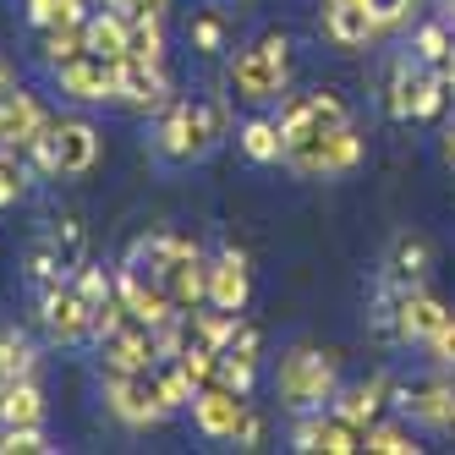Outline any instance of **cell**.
Here are the masks:
<instances>
[{
  "label": "cell",
  "instance_id": "41",
  "mask_svg": "<svg viewBox=\"0 0 455 455\" xmlns=\"http://www.w3.org/2000/svg\"><path fill=\"white\" fill-rule=\"evenodd\" d=\"M72 285L83 291V297L93 302V307H105L110 297H116V269H100V264H93V258H88V264L72 275Z\"/></svg>",
  "mask_w": 455,
  "mask_h": 455
},
{
  "label": "cell",
  "instance_id": "13",
  "mask_svg": "<svg viewBox=\"0 0 455 455\" xmlns=\"http://www.w3.org/2000/svg\"><path fill=\"white\" fill-rule=\"evenodd\" d=\"M105 356V373H154L159 368V346H154V330L148 323H138L132 313H126L110 335L93 340Z\"/></svg>",
  "mask_w": 455,
  "mask_h": 455
},
{
  "label": "cell",
  "instance_id": "19",
  "mask_svg": "<svg viewBox=\"0 0 455 455\" xmlns=\"http://www.w3.org/2000/svg\"><path fill=\"white\" fill-rule=\"evenodd\" d=\"M323 39L335 50H346V55H356L384 34H379V22L368 12V0H330V6H323Z\"/></svg>",
  "mask_w": 455,
  "mask_h": 455
},
{
  "label": "cell",
  "instance_id": "39",
  "mask_svg": "<svg viewBox=\"0 0 455 455\" xmlns=\"http://www.w3.org/2000/svg\"><path fill=\"white\" fill-rule=\"evenodd\" d=\"M28 198V159L12 154V148H0V209H12Z\"/></svg>",
  "mask_w": 455,
  "mask_h": 455
},
{
  "label": "cell",
  "instance_id": "51",
  "mask_svg": "<svg viewBox=\"0 0 455 455\" xmlns=\"http://www.w3.org/2000/svg\"><path fill=\"white\" fill-rule=\"evenodd\" d=\"M439 6H455V0H439Z\"/></svg>",
  "mask_w": 455,
  "mask_h": 455
},
{
  "label": "cell",
  "instance_id": "2",
  "mask_svg": "<svg viewBox=\"0 0 455 455\" xmlns=\"http://www.w3.org/2000/svg\"><path fill=\"white\" fill-rule=\"evenodd\" d=\"M280 406L285 411H323L340 389V351H323V346H291L280 356Z\"/></svg>",
  "mask_w": 455,
  "mask_h": 455
},
{
  "label": "cell",
  "instance_id": "32",
  "mask_svg": "<svg viewBox=\"0 0 455 455\" xmlns=\"http://www.w3.org/2000/svg\"><path fill=\"white\" fill-rule=\"evenodd\" d=\"M363 450L368 455H417L422 450V439L411 434V422H368L363 428Z\"/></svg>",
  "mask_w": 455,
  "mask_h": 455
},
{
  "label": "cell",
  "instance_id": "30",
  "mask_svg": "<svg viewBox=\"0 0 455 455\" xmlns=\"http://www.w3.org/2000/svg\"><path fill=\"white\" fill-rule=\"evenodd\" d=\"M39 373V346L22 330H0V384L6 379H34Z\"/></svg>",
  "mask_w": 455,
  "mask_h": 455
},
{
  "label": "cell",
  "instance_id": "21",
  "mask_svg": "<svg viewBox=\"0 0 455 455\" xmlns=\"http://www.w3.org/2000/svg\"><path fill=\"white\" fill-rule=\"evenodd\" d=\"M258 356H264V330L242 318L236 340L220 351V384H231V389H242V395H252V384H258Z\"/></svg>",
  "mask_w": 455,
  "mask_h": 455
},
{
  "label": "cell",
  "instance_id": "47",
  "mask_svg": "<svg viewBox=\"0 0 455 455\" xmlns=\"http://www.w3.org/2000/svg\"><path fill=\"white\" fill-rule=\"evenodd\" d=\"M12 88H17V72L6 67V60H0V100H6V93H12Z\"/></svg>",
  "mask_w": 455,
  "mask_h": 455
},
{
  "label": "cell",
  "instance_id": "38",
  "mask_svg": "<svg viewBox=\"0 0 455 455\" xmlns=\"http://www.w3.org/2000/svg\"><path fill=\"white\" fill-rule=\"evenodd\" d=\"M39 55L50 60V67L83 55V22H77V28H39Z\"/></svg>",
  "mask_w": 455,
  "mask_h": 455
},
{
  "label": "cell",
  "instance_id": "28",
  "mask_svg": "<svg viewBox=\"0 0 455 455\" xmlns=\"http://www.w3.org/2000/svg\"><path fill=\"white\" fill-rule=\"evenodd\" d=\"M187 39H192V50L209 55V60L231 50V17H225V6H204V12H192Z\"/></svg>",
  "mask_w": 455,
  "mask_h": 455
},
{
  "label": "cell",
  "instance_id": "10",
  "mask_svg": "<svg viewBox=\"0 0 455 455\" xmlns=\"http://www.w3.org/2000/svg\"><path fill=\"white\" fill-rule=\"evenodd\" d=\"M171 100H176V93H171V72L159 67V60H132V55L116 60V105L121 110L159 116Z\"/></svg>",
  "mask_w": 455,
  "mask_h": 455
},
{
  "label": "cell",
  "instance_id": "18",
  "mask_svg": "<svg viewBox=\"0 0 455 455\" xmlns=\"http://www.w3.org/2000/svg\"><path fill=\"white\" fill-rule=\"evenodd\" d=\"M116 297L126 302V313H132L138 323H148V330H159V323H171L181 307L171 302V291L159 285L154 275H138V269H116Z\"/></svg>",
  "mask_w": 455,
  "mask_h": 455
},
{
  "label": "cell",
  "instance_id": "29",
  "mask_svg": "<svg viewBox=\"0 0 455 455\" xmlns=\"http://www.w3.org/2000/svg\"><path fill=\"white\" fill-rule=\"evenodd\" d=\"M22 269H28V280H34L39 291H44V285H55V280H72V269H67V258H60V247L50 242V231H39L34 242H28Z\"/></svg>",
  "mask_w": 455,
  "mask_h": 455
},
{
  "label": "cell",
  "instance_id": "44",
  "mask_svg": "<svg viewBox=\"0 0 455 455\" xmlns=\"http://www.w3.org/2000/svg\"><path fill=\"white\" fill-rule=\"evenodd\" d=\"M422 351H428V356H434V363H439L444 373H455V313L439 323V335H434L428 346H422Z\"/></svg>",
  "mask_w": 455,
  "mask_h": 455
},
{
  "label": "cell",
  "instance_id": "11",
  "mask_svg": "<svg viewBox=\"0 0 455 455\" xmlns=\"http://www.w3.org/2000/svg\"><path fill=\"white\" fill-rule=\"evenodd\" d=\"M444 318H450V307L428 285H401L395 302H389V335H395V346H428Z\"/></svg>",
  "mask_w": 455,
  "mask_h": 455
},
{
  "label": "cell",
  "instance_id": "1",
  "mask_svg": "<svg viewBox=\"0 0 455 455\" xmlns=\"http://www.w3.org/2000/svg\"><path fill=\"white\" fill-rule=\"evenodd\" d=\"M225 138H231L225 93H209V100H171L154 121V154L165 159V165H198Z\"/></svg>",
  "mask_w": 455,
  "mask_h": 455
},
{
  "label": "cell",
  "instance_id": "31",
  "mask_svg": "<svg viewBox=\"0 0 455 455\" xmlns=\"http://www.w3.org/2000/svg\"><path fill=\"white\" fill-rule=\"evenodd\" d=\"M187 323H192V340H204V346H214V351H225L236 340V330H242V313H220V307H192L187 313Z\"/></svg>",
  "mask_w": 455,
  "mask_h": 455
},
{
  "label": "cell",
  "instance_id": "20",
  "mask_svg": "<svg viewBox=\"0 0 455 455\" xmlns=\"http://www.w3.org/2000/svg\"><path fill=\"white\" fill-rule=\"evenodd\" d=\"M159 285L171 291V302H176L181 313L204 307V302H209V258H204V247H198V242H187V247L171 258V269L159 275Z\"/></svg>",
  "mask_w": 455,
  "mask_h": 455
},
{
  "label": "cell",
  "instance_id": "42",
  "mask_svg": "<svg viewBox=\"0 0 455 455\" xmlns=\"http://www.w3.org/2000/svg\"><path fill=\"white\" fill-rule=\"evenodd\" d=\"M176 363H181L192 379H198V389L220 379V351H214V346H204V340H187V351L176 356Z\"/></svg>",
  "mask_w": 455,
  "mask_h": 455
},
{
  "label": "cell",
  "instance_id": "46",
  "mask_svg": "<svg viewBox=\"0 0 455 455\" xmlns=\"http://www.w3.org/2000/svg\"><path fill=\"white\" fill-rule=\"evenodd\" d=\"M105 6H116V12H126V17H159L165 22V12H171V0H105Z\"/></svg>",
  "mask_w": 455,
  "mask_h": 455
},
{
  "label": "cell",
  "instance_id": "17",
  "mask_svg": "<svg viewBox=\"0 0 455 455\" xmlns=\"http://www.w3.org/2000/svg\"><path fill=\"white\" fill-rule=\"evenodd\" d=\"M252 302V269L242 247H220V258H209V307L220 313H247Z\"/></svg>",
  "mask_w": 455,
  "mask_h": 455
},
{
  "label": "cell",
  "instance_id": "37",
  "mask_svg": "<svg viewBox=\"0 0 455 455\" xmlns=\"http://www.w3.org/2000/svg\"><path fill=\"white\" fill-rule=\"evenodd\" d=\"M450 105V83L439 67H422V83H417V121H439Z\"/></svg>",
  "mask_w": 455,
  "mask_h": 455
},
{
  "label": "cell",
  "instance_id": "5",
  "mask_svg": "<svg viewBox=\"0 0 455 455\" xmlns=\"http://www.w3.org/2000/svg\"><path fill=\"white\" fill-rule=\"evenodd\" d=\"M285 165L307 176V181H335V176H351L363 165V138H356V126H330V132H318L313 143L302 148H285Z\"/></svg>",
  "mask_w": 455,
  "mask_h": 455
},
{
  "label": "cell",
  "instance_id": "45",
  "mask_svg": "<svg viewBox=\"0 0 455 455\" xmlns=\"http://www.w3.org/2000/svg\"><path fill=\"white\" fill-rule=\"evenodd\" d=\"M264 434H269V422H264V411H258V406H247L242 411V428H236V450H264Z\"/></svg>",
  "mask_w": 455,
  "mask_h": 455
},
{
  "label": "cell",
  "instance_id": "26",
  "mask_svg": "<svg viewBox=\"0 0 455 455\" xmlns=\"http://www.w3.org/2000/svg\"><path fill=\"white\" fill-rule=\"evenodd\" d=\"M417 83H422V60H395L384 77V116L389 121H417Z\"/></svg>",
  "mask_w": 455,
  "mask_h": 455
},
{
  "label": "cell",
  "instance_id": "50",
  "mask_svg": "<svg viewBox=\"0 0 455 455\" xmlns=\"http://www.w3.org/2000/svg\"><path fill=\"white\" fill-rule=\"evenodd\" d=\"M444 22H450V34H455V17H444Z\"/></svg>",
  "mask_w": 455,
  "mask_h": 455
},
{
  "label": "cell",
  "instance_id": "12",
  "mask_svg": "<svg viewBox=\"0 0 455 455\" xmlns=\"http://www.w3.org/2000/svg\"><path fill=\"white\" fill-rule=\"evenodd\" d=\"M252 401L242 395V389H231V384H204L198 395H192V428H198L209 444H231L236 439V428H242V411H247Z\"/></svg>",
  "mask_w": 455,
  "mask_h": 455
},
{
  "label": "cell",
  "instance_id": "4",
  "mask_svg": "<svg viewBox=\"0 0 455 455\" xmlns=\"http://www.w3.org/2000/svg\"><path fill=\"white\" fill-rule=\"evenodd\" d=\"M22 159L39 176H88L100 165V132H93V121H83V116H55L50 132Z\"/></svg>",
  "mask_w": 455,
  "mask_h": 455
},
{
  "label": "cell",
  "instance_id": "36",
  "mask_svg": "<svg viewBox=\"0 0 455 455\" xmlns=\"http://www.w3.org/2000/svg\"><path fill=\"white\" fill-rule=\"evenodd\" d=\"M126 55H132V60H159V67H165V22H159V17H138L132 34H126Z\"/></svg>",
  "mask_w": 455,
  "mask_h": 455
},
{
  "label": "cell",
  "instance_id": "16",
  "mask_svg": "<svg viewBox=\"0 0 455 455\" xmlns=\"http://www.w3.org/2000/svg\"><path fill=\"white\" fill-rule=\"evenodd\" d=\"M60 93L77 105H116V60H100V55H72V60H60V67H50Z\"/></svg>",
  "mask_w": 455,
  "mask_h": 455
},
{
  "label": "cell",
  "instance_id": "7",
  "mask_svg": "<svg viewBox=\"0 0 455 455\" xmlns=\"http://www.w3.org/2000/svg\"><path fill=\"white\" fill-rule=\"evenodd\" d=\"M39 323L55 346H88L93 340V302L72 280H55L39 291Z\"/></svg>",
  "mask_w": 455,
  "mask_h": 455
},
{
  "label": "cell",
  "instance_id": "40",
  "mask_svg": "<svg viewBox=\"0 0 455 455\" xmlns=\"http://www.w3.org/2000/svg\"><path fill=\"white\" fill-rule=\"evenodd\" d=\"M55 444L44 439V422H22V428H0V455H50Z\"/></svg>",
  "mask_w": 455,
  "mask_h": 455
},
{
  "label": "cell",
  "instance_id": "33",
  "mask_svg": "<svg viewBox=\"0 0 455 455\" xmlns=\"http://www.w3.org/2000/svg\"><path fill=\"white\" fill-rule=\"evenodd\" d=\"M154 384H159V401H165V411L176 417V411H187L192 406V395H198V379H192L181 363H159L154 368Z\"/></svg>",
  "mask_w": 455,
  "mask_h": 455
},
{
  "label": "cell",
  "instance_id": "24",
  "mask_svg": "<svg viewBox=\"0 0 455 455\" xmlns=\"http://www.w3.org/2000/svg\"><path fill=\"white\" fill-rule=\"evenodd\" d=\"M126 34H132V17L116 12V6H100L83 17V50L100 55V60H121L126 55Z\"/></svg>",
  "mask_w": 455,
  "mask_h": 455
},
{
  "label": "cell",
  "instance_id": "25",
  "mask_svg": "<svg viewBox=\"0 0 455 455\" xmlns=\"http://www.w3.org/2000/svg\"><path fill=\"white\" fill-rule=\"evenodd\" d=\"M44 389L39 379H6L0 384V428H22V422H44Z\"/></svg>",
  "mask_w": 455,
  "mask_h": 455
},
{
  "label": "cell",
  "instance_id": "3",
  "mask_svg": "<svg viewBox=\"0 0 455 455\" xmlns=\"http://www.w3.org/2000/svg\"><path fill=\"white\" fill-rule=\"evenodd\" d=\"M285 88H291V39L285 34H258L231 60V93L247 105H280Z\"/></svg>",
  "mask_w": 455,
  "mask_h": 455
},
{
  "label": "cell",
  "instance_id": "49",
  "mask_svg": "<svg viewBox=\"0 0 455 455\" xmlns=\"http://www.w3.org/2000/svg\"><path fill=\"white\" fill-rule=\"evenodd\" d=\"M439 72H444V83H450V93H455V50H450V60H444Z\"/></svg>",
  "mask_w": 455,
  "mask_h": 455
},
{
  "label": "cell",
  "instance_id": "23",
  "mask_svg": "<svg viewBox=\"0 0 455 455\" xmlns=\"http://www.w3.org/2000/svg\"><path fill=\"white\" fill-rule=\"evenodd\" d=\"M428 269H434V247H428V236H417V231H406V236H395V247H389V264H384V285H422L428 280Z\"/></svg>",
  "mask_w": 455,
  "mask_h": 455
},
{
  "label": "cell",
  "instance_id": "35",
  "mask_svg": "<svg viewBox=\"0 0 455 455\" xmlns=\"http://www.w3.org/2000/svg\"><path fill=\"white\" fill-rule=\"evenodd\" d=\"M455 50V34H450V22H422L417 34H411V55L422 60V67H444Z\"/></svg>",
  "mask_w": 455,
  "mask_h": 455
},
{
  "label": "cell",
  "instance_id": "15",
  "mask_svg": "<svg viewBox=\"0 0 455 455\" xmlns=\"http://www.w3.org/2000/svg\"><path fill=\"white\" fill-rule=\"evenodd\" d=\"M50 110H44V100L39 93H28L22 83L0 100V148H12V154H28L44 132H50Z\"/></svg>",
  "mask_w": 455,
  "mask_h": 455
},
{
  "label": "cell",
  "instance_id": "14",
  "mask_svg": "<svg viewBox=\"0 0 455 455\" xmlns=\"http://www.w3.org/2000/svg\"><path fill=\"white\" fill-rule=\"evenodd\" d=\"M291 450H302V455H356L363 450V428L346 422V417H335L330 406L323 411H297Z\"/></svg>",
  "mask_w": 455,
  "mask_h": 455
},
{
  "label": "cell",
  "instance_id": "34",
  "mask_svg": "<svg viewBox=\"0 0 455 455\" xmlns=\"http://www.w3.org/2000/svg\"><path fill=\"white\" fill-rule=\"evenodd\" d=\"M88 17V0H28V22L39 28H77Z\"/></svg>",
  "mask_w": 455,
  "mask_h": 455
},
{
  "label": "cell",
  "instance_id": "43",
  "mask_svg": "<svg viewBox=\"0 0 455 455\" xmlns=\"http://www.w3.org/2000/svg\"><path fill=\"white\" fill-rule=\"evenodd\" d=\"M368 12H373V22H379V34H395V28L411 22L417 0H368Z\"/></svg>",
  "mask_w": 455,
  "mask_h": 455
},
{
  "label": "cell",
  "instance_id": "48",
  "mask_svg": "<svg viewBox=\"0 0 455 455\" xmlns=\"http://www.w3.org/2000/svg\"><path fill=\"white\" fill-rule=\"evenodd\" d=\"M444 165L455 171V126H450V132H444Z\"/></svg>",
  "mask_w": 455,
  "mask_h": 455
},
{
  "label": "cell",
  "instance_id": "22",
  "mask_svg": "<svg viewBox=\"0 0 455 455\" xmlns=\"http://www.w3.org/2000/svg\"><path fill=\"white\" fill-rule=\"evenodd\" d=\"M384 406H389V373H373V379L340 384V389H335V401H330V411H335V417H346V422H356V428L379 422V417H384Z\"/></svg>",
  "mask_w": 455,
  "mask_h": 455
},
{
  "label": "cell",
  "instance_id": "8",
  "mask_svg": "<svg viewBox=\"0 0 455 455\" xmlns=\"http://www.w3.org/2000/svg\"><path fill=\"white\" fill-rule=\"evenodd\" d=\"M389 406L428 434H455V379H422V384H389Z\"/></svg>",
  "mask_w": 455,
  "mask_h": 455
},
{
  "label": "cell",
  "instance_id": "6",
  "mask_svg": "<svg viewBox=\"0 0 455 455\" xmlns=\"http://www.w3.org/2000/svg\"><path fill=\"white\" fill-rule=\"evenodd\" d=\"M105 411L132 434H148L171 417L165 401H159L154 373H105Z\"/></svg>",
  "mask_w": 455,
  "mask_h": 455
},
{
  "label": "cell",
  "instance_id": "9",
  "mask_svg": "<svg viewBox=\"0 0 455 455\" xmlns=\"http://www.w3.org/2000/svg\"><path fill=\"white\" fill-rule=\"evenodd\" d=\"M275 121H280L285 148H302V143H313L318 132H330V126H346V121H351V110H346L340 93L318 88V93H297V100H285Z\"/></svg>",
  "mask_w": 455,
  "mask_h": 455
},
{
  "label": "cell",
  "instance_id": "27",
  "mask_svg": "<svg viewBox=\"0 0 455 455\" xmlns=\"http://www.w3.org/2000/svg\"><path fill=\"white\" fill-rule=\"evenodd\" d=\"M236 148L252 159V165H280L285 159V138H280V121L275 116H252L236 126Z\"/></svg>",
  "mask_w": 455,
  "mask_h": 455
}]
</instances>
